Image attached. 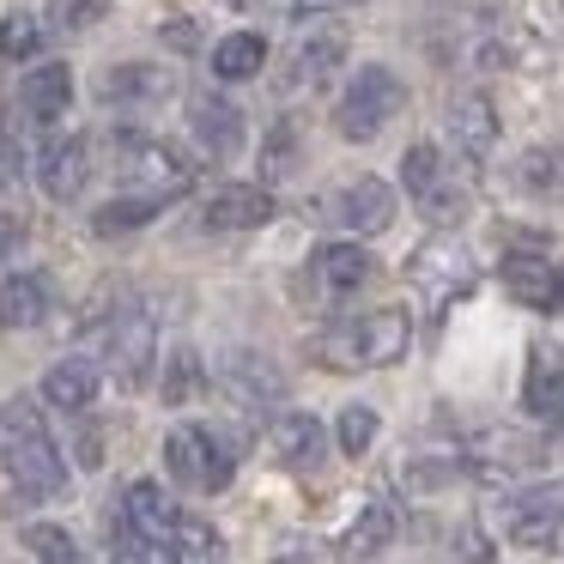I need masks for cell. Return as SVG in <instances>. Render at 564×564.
<instances>
[{"instance_id":"35","label":"cell","mask_w":564,"mask_h":564,"mask_svg":"<svg viewBox=\"0 0 564 564\" xmlns=\"http://www.w3.org/2000/svg\"><path fill=\"white\" fill-rule=\"evenodd\" d=\"M37 50H43V25L31 13H7V19H0V55H7V62H31Z\"/></svg>"},{"instance_id":"16","label":"cell","mask_w":564,"mask_h":564,"mask_svg":"<svg viewBox=\"0 0 564 564\" xmlns=\"http://www.w3.org/2000/svg\"><path fill=\"white\" fill-rule=\"evenodd\" d=\"M86 176H91V147L79 134H62V140H50V147H43L37 183H43V195H50V200H79Z\"/></svg>"},{"instance_id":"23","label":"cell","mask_w":564,"mask_h":564,"mask_svg":"<svg viewBox=\"0 0 564 564\" xmlns=\"http://www.w3.org/2000/svg\"><path fill=\"white\" fill-rule=\"evenodd\" d=\"M516 188L528 200H546V207H564V152L558 147H528L516 159Z\"/></svg>"},{"instance_id":"36","label":"cell","mask_w":564,"mask_h":564,"mask_svg":"<svg viewBox=\"0 0 564 564\" xmlns=\"http://www.w3.org/2000/svg\"><path fill=\"white\" fill-rule=\"evenodd\" d=\"M377 431H382V413H377V406H365V401H352V406L340 413V449H346V455H370Z\"/></svg>"},{"instance_id":"24","label":"cell","mask_w":564,"mask_h":564,"mask_svg":"<svg viewBox=\"0 0 564 564\" xmlns=\"http://www.w3.org/2000/svg\"><path fill=\"white\" fill-rule=\"evenodd\" d=\"M273 462L316 467L322 462V419L316 413H280L273 419Z\"/></svg>"},{"instance_id":"38","label":"cell","mask_w":564,"mask_h":564,"mask_svg":"<svg viewBox=\"0 0 564 564\" xmlns=\"http://www.w3.org/2000/svg\"><path fill=\"white\" fill-rule=\"evenodd\" d=\"M159 37L171 43L176 55H195V50H200V25H195V19H183V13H176V19H164V25H159Z\"/></svg>"},{"instance_id":"30","label":"cell","mask_w":564,"mask_h":564,"mask_svg":"<svg viewBox=\"0 0 564 564\" xmlns=\"http://www.w3.org/2000/svg\"><path fill=\"white\" fill-rule=\"evenodd\" d=\"M261 67H268V43H261L256 31H231V37L213 50V74L219 79H256Z\"/></svg>"},{"instance_id":"26","label":"cell","mask_w":564,"mask_h":564,"mask_svg":"<svg viewBox=\"0 0 564 564\" xmlns=\"http://www.w3.org/2000/svg\"><path fill=\"white\" fill-rule=\"evenodd\" d=\"M225 389H231L237 401H249V406H273V401L285 394V382L273 377V365H268V358L237 352V358H225Z\"/></svg>"},{"instance_id":"8","label":"cell","mask_w":564,"mask_h":564,"mask_svg":"<svg viewBox=\"0 0 564 564\" xmlns=\"http://www.w3.org/2000/svg\"><path fill=\"white\" fill-rule=\"evenodd\" d=\"M316 213H328L334 225H346V231H358V237H382L394 225V188L382 183V176H358L340 195L322 200Z\"/></svg>"},{"instance_id":"19","label":"cell","mask_w":564,"mask_h":564,"mask_svg":"<svg viewBox=\"0 0 564 564\" xmlns=\"http://www.w3.org/2000/svg\"><path fill=\"white\" fill-rule=\"evenodd\" d=\"M171 528H176V510H171V498H164V486H152V479H134V486L122 491V534L171 546Z\"/></svg>"},{"instance_id":"25","label":"cell","mask_w":564,"mask_h":564,"mask_svg":"<svg viewBox=\"0 0 564 564\" xmlns=\"http://www.w3.org/2000/svg\"><path fill=\"white\" fill-rule=\"evenodd\" d=\"M164 91H171V74H164V67H147V62H122L98 79L104 104H152V98H164Z\"/></svg>"},{"instance_id":"18","label":"cell","mask_w":564,"mask_h":564,"mask_svg":"<svg viewBox=\"0 0 564 564\" xmlns=\"http://www.w3.org/2000/svg\"><path fill=\"white\" fill-rule=\"evenodd\" d=\"M67 104H74V74H67V62H43L19 79V110H25L31 122H43V128L62 122Z\"/></svg>"},{"instance_id":"11","label":"cell","mask_w":564,"mask_h":564,"mask_svg":"<svg viewBox=\"0 0 564 564\" xmlns=\"http://www.w3.org/2000/svg\"><path fill=\"white\" fill-rule=\"evenodd\" d=\"M188 128H195L207 159H237L243 152V110L231 98H219V91H195L188 98Z\"/></svg>"},{"instance_id":"1","label":"cell","mask_w":564,"mask_h":564,"mask_svg":"<svg viewBox=\"0 0 564 564\" xmlns=\"http://www.w3.org/2000/svg\"><path fill=\"white\" fill-rule=\"evenodd\" d=\"M0 467L19 498H55L67 486V462L31 401H0Z\"/></svg>"},{"instance_id":"22","label":"cell","mask_w":564,"mask_h":564,"mask_svg":"<svg viewBox=\"0 0 564 564\" xmlns=\"http://www.w3.org/2000/svg\"><path fill=\"white\" fill-rule=\"evenodd\" d=\"M50 316V280L43 273H7L0 280V328H37Z\"/></svg>"},{"instance_id":"12","label":"cell","mask_w":564,"mask_h":564,"mask_svg":"<svg viewBox=\"0 0 564 564\" xmlns=\"http://www.w3.org/2000/svg\"><path fill=\"white\" fill-rule=\"evenodd\" d=\"M558 528H564V479H546V486H528L510 498V534L522 546H552Z\"/></svg>"},{"instance_id":"14","label":"cell","mask_w":564,"mask_h":564,"mask_svg":"<svg viewBox=\"0 0 564 564\" xmlns=\"http://www.w3.org/2000/svg\"><path fill=\"white\" fill-rule=\"evenodd\" d=\"M443 122H449V140H455V152H462L467 164H479L491 147H498V116H491L486 91H455Z\"/></svg>"},{"instance_id":"28","label":"cell","mask_w":564,"mask_h":564,"mask_svg":"<svg viewBox=\"0 0 564 564\" xmlns=\"http://www.w3.org/2000/svg\"><path fill=\"white\" fill-rule=\"evenodd\" d=\"M171 552L183 564H225V540L207 516H183L176 510V528H171Z\"/></svg>"},{"instance_id":"7","label":"cell","mask_w":564,"mask_h":564,"mask_svg":"<svg viewBox=\"0 0 564 564\" xmlns=\"http://www.w3.org/2000/svg\"><path fill=\"white\" fill-rule=\"evenodd\" d=\"M406 280L419 285V292L431 297V304H449V297L474 292V256H467L455 237H431L425 249H413V261H406Z\"/></svg>"},{"instance_id":"37","label":"cell","mask_w":564,"mask_h":564,"mask_svg":"<svg viewBox=\"0 0 564 564\" xmlns=\"http://www.w3.org/2000/svg\"><path fill=\"white\" fill-rule=\"evenodd\" d=\"M104 19V0H55L50 7V25L62 31V37H79V31H91Z\"/></svg>"},{"instance_id":"32","label":"cell","mask_w":564,"mask_h":564,"mask_svg":"<svg viewBox=\"0 0 564 564\" xmlns=\"http://www.w3.org/2000/svg\"><path fill=\"white\" fill-rule=\"evenodd\" d=\"M200 389H207V370H200V358L188 352V346H176L171 365H164V401H171V406H188Z\"/></svg>"},{"instance_id":"39","label":"cell","mask_w":564,"mask_h":564,"mask_svg":"<svg viewBox=\"0 0 564 564\" xmlns=\"http://www.w3.org/2000/svg\"><path fill=\"white\" fill-rule=\"evenodd\" d=\"M292 152H297V134H292V122H285L280 134L268 140V152H261V164H268V176H285V171H292Z\"/></svg>"},{"instance_id":"42","label":"cell","mask_w":564,"mask_h":564,"mask_svg":"<svg viewBox=\"0 0 564 564\" xmlns=\"http://www.w3.org/2000/svg\"><path fill=\"white\" fill-rule=\"evenodd\" d=\"M558 273H564V261H558ZM558 310H564V292H558Z\"/></svg>"},{"instance_id":"31","label":"cell","mask_w":564,"mask_h":564,"mask_svg":"<svg viewBox=\"0 0 564 564\" xmlns=\"http://www.w3.org/2000/svg\"><path fill=\"white\" fill-rule=\"evenodd\" d=\"M474 455H486V467H534L540 462V443L522 437V431H479Z\"/></svg>"},{"instance_id":"41","label":"cell","mask_w":564,"mask_h":564,"mask_svg":"<svg viewBox=\"0 0 564 564\" xmlns=\"http://www.w3.org/2000/svg\"><path fill=\"white\" fill-rule=\"evenodd\" d=\"M297 19H316V13H340V7H358V0H292Z\"/></svg>"},{"instance_id":"27","label":"cell","mask_w":564,"mask_h":564,"mask_svg":"<svg viewBox=\"0 0 564 564\" xmlns=\"http://www.w3.org/2000/svg\"><path fill=\"white\" fill-rule=\"evenodd\" d=\"M389 540H394V510H389V503H365L358 522L340 534V558H377Z\"/></svg>"},{"instance_id":"10","label":"cell","mask_w":564,"mask_h":564,"mask_svg":"<svg viewBox=\"0 0 564 564\" xmlns=\"http://www.w3.org/2000/svg\"><path fill=\"white\" fill-rule=\"evenodd\" d=\"M522 413L558 425L564 419V346L534 340L528 346V377H522Z\"/></svg>"},{"instance_id":"2","label":"cell","mask_w":564,"mask_h":564,"mask_svg":"<svg viewBox=\"0 0 564 564\" xmlns=\"http://www.w3.org/2000/svg\"><path fill=\"white\" fill-rule=\"evenodd\" d=\"M406 104V86L394 67H365V74L352 79V86L340 91V104H334V128H340V140H352V147H365V140H377L382 128L401 116Z\"/></svg>"},{"instance_id":"33","label":"cell","mask_w":564,"mask_h":564,"mask_svg":"<svg viewBox=\"0 0 564 564\" xmlns=\"http://www.w3.org/2000/svg\"><path fill=\"white\" fill-rule=\"evenodd\" d=\"M467 467L462 462H437V455H419V462L401 467V486L406 491H443V486H462Z\"/></svg>"},{"instance_id":"5","label":"cell","mask_w":564,"mask_h":564,"mask_svg":"<svg viewBox=\"0 0 564 564\" xmlns=\"http://www.w3.org/2000/svg\"><path fill=\"white\" fill-rule=\"evenodd\" d=\"M104 352H110V370L122 389H140L152 377V358H159V322L140 304H122L104 328Z\"/></svg>"},{"instance_id":"29","label":"cell","mask_w":564,"mask_h":564,"mask_svg":"<svg viewBox=\"0 0 564 564\" xmlns=\"http://www.w3.org/2000/svg\"><path fill=\"white\" fill-rule=\"evenodd\" d=\"M164 213V200H152V195H116V200H104L98 213H91V231L98 237H128V231H140V225H152Z\"/></svg>"},{"instance_id":"4","label":"cell","mask_w":564,"mask_h":564,"mask_svg":"<svg viewBox=\"0 0 564 564\" xmlns=\"http://www.w3.org/2000/svg\"><path fill=\"white\" fill-rule=\"evenodd\" d=\"M401 183H406V195L419 200V213H425L431 225H455L467 213V183H462V176H449L443 152L425 147V140H419V147H406Z\"/></svg>"},{"instance_id":"17","label":"cell","mask_w":564,"mask_h":564,"mask_svg":"<svg viewBox=\"0 0 564 564\" xmlns=\"http://www.w3.org/2000/svg\"><path fill=\"white\" fill-rule=\"evenodd\" d=\"M273 219V195L261 183H225L219 195L207 200V213H200V225L207 231H256V225Z\"/></svg>"},{"instance_id":"3","label":"cell","mask_w":564,"mask_h":564,"mask_svg":"<svg viewBox=\"0 0 564 564\" xmlns=\"http://www.w3.org/2000/svg\"><path fill=\"white\" fill-rule=\"evenodd\" d=\"M164 467H171L176 486L188 491H225L237 474V443H225L207 425H176L164 437Z\"/></svg>"},{"instance_id":"13","label":"cell","mask_w":564,"mask_h":564,"mask_svg":"<svg viewBox=\"0 0 564 564\" xmlns=\"http://www.w3.org/2000/svg\"><path fill=\"white\" fill-rule=\"evenodd\" d=\"M498 280H503V292L516 297V304H528V310H558V292H564V273H558V261H546V256H528V249H516V256H503V268H498Z\"/></svg>"},{"instance_id":"9","label":"cell","mask_w":564,"mask_h":564,"mask_svg":"<svg viewBox=\"0 0 564 564\" xmlns=\"http://www.w3.org/2000/svg\"><path fill=\"white\" fill-rule=\"evenodd\" d=\"M346 334H352V358L358 370H382V365H401L406 346H413V316L406 310H370V316L346 322Z\"/></svg>"},{"instance_id":"21","label":"cell","mask_w":564,"mask_h":564,"mask_svg":"<svg viewBox=\"0 0 564 564\" xmlns=\"http://www.w3.org/2000/svg\"><path fill=\"white\" fill-rule=\"evenodd\" d=\"M98 389H104V377L86 358H62V365L43 370V401H50L55 413H86V406L98 401Z\"/></svg>"},{"instance_id":"40","label":"cell","mask_w":564,"mask_h":564,"mask_svg":"<svg viewBox=\"0 0 564 564\" xmlns=\"http://www.w3.org/2000/svg\"><path fill=\"white\" fill-rule=\"evenodd\" d=\"M19 164H25V159H19V140H13V134H0V188H13V183H19Z\"/></svg>"},{"instance_id":"15","label":"cell","mask_w":564,"mask_h":564,"mask_svg":"<svg viewBox=\"0 0 564 564\" xmlns=\"http://www.w3.org/2000/svg\"><path fill=\"white\" fill-rule=\"evenodd\" d=\"M370 273H377V261L358 243H322L316 256H310V285H316L322 297L358 292V285H370Z\"/></svg>"},{"instance_id":"6","label":"cell","mask_w":564,"mask_h":564,"mask_svg":"<svg viewBox=\"0 0 564 564\" xmlns=\"http://www.w3.org/2000/svg\"><path fill=\"white\" fill-rule=\"evenodd\" d=\"M122 176L134 183V195H152V200H176L188 195V183H195V164L183 159L176 147H164V140H122Z\"/></svg>"},{"instance_id":"34","label":"cell","mask_w":564,"mask_h":564,"mask_svg":"<svg viewBox=\"0 0 564 564\" xmlns=\"http://www.w3.org/2000/svg\"><path fill=\"white\" fill-rule=\"evenodd\" d=\"M25 546H31V558H43V564H79V540L55 522H31Z\"/></svg>"},{"instance_id":"20","label":"cell","mask_w":564,"mask_h":564,"mask_svg":"<svg viewBox=\"0 0 564 564\" xmlns=\"http://www.w3.org/2000/svg\"><path fill=\"white\" fill-rule=\"evenodd\" d=\"M340 62H346V31H334V25H328V31H310V37L292 50V62H285V79H280V86H285V91L322 86V79H328Z\"/></svg>"}]
</instances>
